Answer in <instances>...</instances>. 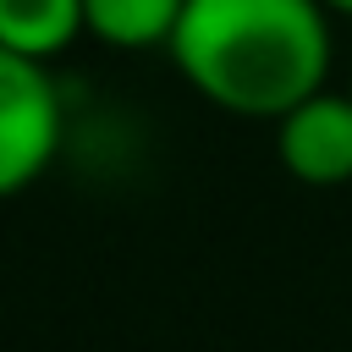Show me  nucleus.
I'll list each match as a JSON object with an SVG mask.
<instances>
[{"mask_svg": "<svg viewBox=\"0 0 352 352\" xmlns=\"http://www.w3.org/2000/svg\"><path fill=\"white\" fill-rule=\"evenodd\" d=\"M330 22L324 0H187L170 60L214 110L280 121L330 82Z\"/></svg>", "mask_w": 352, "mask_h": 352, "instance_id": "1", "label": "nucleus"}, {"mask_svg": "<svg viewBox=\"0 0 352 352\" xmlns=\"http://www.w3.org/2000/svg\"><path fill=\"white\" fill-rule=\"evenodd\" d=\"M66 110L44 60H28L0 44V198L33 187L60 154Z\"/></svg>", "mask_w": 352, "mask_h": 352, "instance_id": "2", "label": "nucleus"}, {"mask_svg": "<svg viewBox=\"0 0 352 352\" xmlns=\"http://www.w3.org/2000/svg\"><path fill=\"white\" fill-rule=\"evenodd\" d=\"M275 160L302 187H341L352 182V94H308L275 121Z\"/></svg>", "mask_w": 352, "mask_h": 352, "instance_id": "3", "label": "nucleus"}, {"mask_svg": "<svg viewBox=\"0 0 352 352\" xmlns=\"http://www.w3.org/2000/svg\"><path fill=\"white\" fill-rule=\"evenodd\" d=\"M187 0H82L88 38L110 50H170Z\"/></svg>", "mask_w": 352, "mask_h": 352, "instance_id": "4", "label": "nucleus"}, {"mask_svg": "<svg viewBox=\"0 0 352 352\" xmlns=\"http://www.w3.org/2000/svg\"><path fill=\"white\" fill-rule=\"evenodd\" d=\"M82 33V0H0V44L28 60L50 66Z\"/></svg>", "mask_w": 352, "mask_h": 352, "instance_id": "5", "label": "nucleus"}, {"mask_svg": "<svg viewBox=\"0 0 352 352\" xmlns=\"http://www.w3.org/2000/svg\"><path fill=\"white\" fill-rule=\"evenodd\" d=\"M324 11L330 16H352V0H324Z\"/></svg>", "mask_w": 352, "mask_h": 352, "instance_id": "6", "label": "nucleus"}, {"mask_svg": "<svg viewBox=\"0 0 352 352\" xmlns=\"http://www.w3.org/2000/svg\"><path fill=\"white\" fill-rule=\"evenodd\" d=\"M346 94H352V82H346Z\"/></svg>", "mask_w": 352, "mask_h": 352, "instance_id": "7", "label": "nucleus"}]
</instances>
